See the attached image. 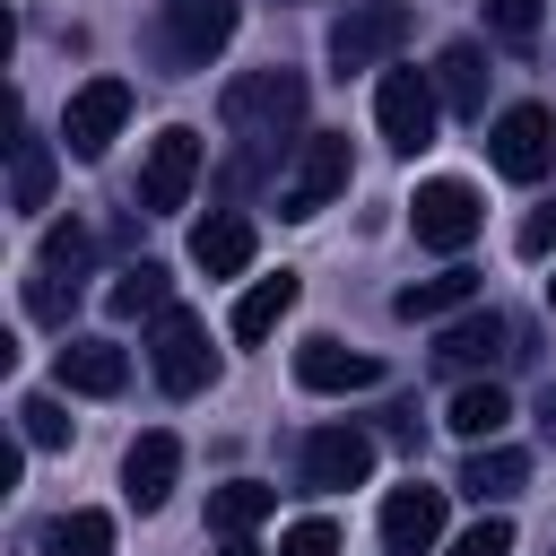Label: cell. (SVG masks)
<instances>
[{
	"instance_id": "cell-13",
	"label": "cell",
	"mask_w": 556,
	"mask_h": 556,
	"mask_svg": "<svg viewBox=\"0 0 556 556\" xmlns=\"http://www.w3.org/2000/svg\"><path fill=\"white\" fill-rule=\"evenodd\" d=\"M486 356H513V321H504V313L469 304L460 321H443V339H434V365H443V374H469V365H486Z\"/></svg>"
},
{
	"instance_id": "cell-8",
	"label": "cell",
	"mask_w": 556,
	"mask_h": 556,
	"mask_svg": "<svg viewBox=\"0 0 556 556\" xmlns=\"http://www.w3.org/2000/svg\"><path fill=\"white\" fill-rule=\"evenodd\" d=\"M191 182H200V130H156L148 139V165H139V208L148 217H174L182 200H191Z\"/></svg>"
},
{
	"instance_id": "cell-28",
	"label": "cell",
	"mask_w": 556,
	"mask_h": 556,
	"mask_svg": "<svg viewBox=\"0 0 556 556\" xmlns=\"http://www.w3.org/2000/svg\"><path fill=\"white\" fill-rule=\"evenodd\" d=\"M17 417H26V443H43V452H52V443H70V417H61V400H52V391H26V400H17Z\"/></svg>"
},
{
	"instance_id": "cell-25",
	"label": "cell",
	"mask_w": 556,
	"mask_h": 556,
	"mask_svg": "<svg viewBox=\"0 0 556 556\" xmlns=\"http://www.w3.org/2000/svg\"><path fill=\"white\" fill-rule=\"evenodd\" d=\"M43 556H113V513H61L43 530Z\"/></svg>"
},
{
	"instance_id": "cell-27",
	"label": "cell",
	"mask_w": 556,
	"mask_h": 556,
	"mask_svg": "<svg viewBox=\"0 0 556 556\" xmlns=\"http://www.w3.org/2000/svg\"><path fill=\"white\" fill-rule=\"evenodd\" d=\"M26 313H35L43 330H70V313H78V278L35 261V278H26Z\"/></svg>"
},
{
	"instance_id": "cell-29",
	"label": "cell",
	"mask_w": 556,
	"mask_h": 556,
	"mask_svg": "<svg viewBox=\"0 0 556 556\" xmlns=\"http://www.w3.org/2000/svg\"><path fill=\"white\" fill-rule=\"evenodd\" d=\"M443 556H513V521H504V513H486V521H469Z\"/></svg>"
},
{
	"instance_id": "cell-23",
	"label": "cell",
	"mask_w": 556,
	"mask_h": 556,
	"mask_svg": "<svg viewBox=\"0 0 556 556\" xmlns=\"http://www.w3.org/2000/svg\"><path fill=\"white\" fill-rule=\"evenodd\" d=\"M269 504H278V486H261V478H226V486L208 495V530H217V539H243V530L269 521Z\"/></svg>"
},
{
	"instance_id": "cell-2",
	"label": "cell",
	"mask_w": 556,
	"mask_h": 556,
	"mask_svg": "<svg viewBox=\"0 0 556 556\" xmlns=\"http://www.w3.org/2000/svg\"><path fill=\"white\" fill-rule=\"evenodd\" d=\"M235 26H243V0H156L148 43H156L165 70H208L235 43Z\"/></svg>"
},
{
	"instance_id": "cell-20",
	"label": "cell",
	"mask_w": 556,
	"mask_h": 556,
	"mask_svg": "<svg viewBox=\"0 0 556 556\" xmlns=\"http://www.w3.org/2000/svg\"><path fill=\"white\" fill-rule=\"evenodd\" d=\"M469 304H478V278L469 269H443V278H417V287L391 295L400 321H443V313H469Z\"/></svg>"
},
{
	"instance_id": "cell-14",
	"label": "cell",
	"mask_w": 556,
	"mask_h": 556,
	"mask_svg": "<svg viewBox=\"0 0 556 556\" xmlns=\"http://www.w3.org/2000/svg\"><path fill=\"white\" fill-rule=\"evenodd\" d=\"M295 382H304V391H374V382H382V365H374L365 348L304 339V348H295Z\"/></svg>"
},
{
	"instance_id": "cell-7",
	"label": "cell",
	"mask_w": 556,
	"mask_h": 556,
	"mask_svg": "<svg viewBox=\"0 0 556 556\" xmlns=\"http://www.w3.org/2000/svg\"><path fill=\"white\" fill-rule=\"evenodd\" d=\"M486 156H495L504 182H539L556 165V113L547 104H504L495 130H486Z\"/></svg>"
},
{
	"instance_id": "cell-34",
	"label": "cell",
	"mask_w": 556,
	"mask_h": 556,
	"mask_svg": "<svg viewBox=\"0 0 556 556\" xmlns=\"http://www.w3.org/2000/svg\"><path fill=\"white\" fill-rule=\"evenodd\" d=\"M217 556H261V547H252V539H226V547H217Z\"/></svg>"
},
{
	"instance_id": "cell-30",
	"label": "cell",
	"mask_w": 556,
	"mask_h": 556,
	"mask_svg": "<svg viewBox=\"0 0 556 556\" xmlns=\"http://www.w3.org/2000/svg\"><path fill=\"white\" fill-rule=\"evenodd\" d=\"M35 261H43V269H70V278H78V269H87V226H78V217H70V226H52Z\"/></svg>"
},
{
	"instance_id": "cell-18",
	"label": "cell",
	"mask_w": 556,
	"mask_h": 556,
	"mask_svg": "<svg viewBox=\"0 0 556 556\" xmlns=\"http://www.w3.org/2000/svg\"><path fill=\"white\" fill-rule=\"evenodd\" d=\"M434 87H443L452 113L486 122V52H478V43H443V52H434Z\"/></svg>"
},
{
	"instance_id": "cell-3",
	"label": "cell",
	"mask_w": 556,
	"mask_h": 556,
	"mask_svg": "<svg viewBox=\"0 0 556 556\" xmlns=\"http://www.w3.org/2000/svg\"><path fill=\"white\" fill-rule=\"evenodd\" d=\"M434 113H443L434 70H382V87H374V130H382L400 156L434 148Z\"/></svg>"
},
{
	"instance_id": "cell-24",
	"label": "cell",
	"mask_w": 556,
	"mask_h": 556,
	"mask_svg": "<svg viewBox=\"0 0 556 556\" xmlns=\"http://www.w3.org/2000/svg\"><path fill=\"white\" fill-rule=\"evenodd\" d=\"M104 313L113 321H139V313H165V269L156 261H130L113 287H104Z\"/></svg>"
},
{
	"instance_id": "cell-31",
	"label": "cell",
	"mask_w": 556,
	"mask_h": 556,
	"mask_svg": "<svg viewBox=\"0 0 556 556\" xmlns=\"http://www.w3.org/2000/svg\"><path fill=\"white\" fill-rule=\"evenodd\" d=\"M486 26H495L504 43H530V35H539V0H486Z\"/></svg>"
},
{
	"instance_id": "cell-10",
	"label": "cell",
	"mask_w": 556,
	"mask_h": 556,
	"mask_svg": "<svg viewBox=\"0 0 556 556\" xmlns=\"http://www.w3.org/2000/svg\"><path fill=\"white\" fill-rule=\"evenodd\" d=\"M122 122H130V78H87L61 113V139H70V156H104L122 139Z\"/></svg>"
},
{
	"instance_id": "cell-17",
	"label": "cell",
	"mask_w": 556,
	"mask_h": 556,
	"mask_svg": "<svg viewBox=\"0 0 556 556\" xmlns=\"http://www.w3.org/2000/svg\"><path fill=\"white\" fill-rule=\"evenodd\" d=\"M530 486V452H513V443H469V460H460V495H478V504H513Z\"/></svg>"
},
{
	"instance_id": "cell-4",
	"label": "cell",
	"mask_w": 556,
	"mask_h": 556,
	"mask_svg": "<svg viewBox=\"0 0 556 556\" xmlns=\"http://www.w3.org/2000/svg\"><path fill=\"white\" fill-rule=\"evenodd\" d=\"M400 43H408V9H400V0H348V9L330 17V70H339V78L391 61Z\"/></svg>"
},
{
	"instance_id": "cell-6",
	"label": "cell",
	"mask_w": 556,
	"mask_h": 556,
	"mask_svg": "<svg viewBox=\"0 0 556 556\" xmlns=\"http://www.w3.org/2000/svg\"><path fill=\"white\" fill-rule=\"evenodd\" d=\"M348 191V139L339 130H304L287 182H278V217H321L330 200Z\"/></svg>"
},
{
	"instance_id": "cell-11",
	"label": "cell",
	"mask_w": 556,
	"mask_h": 556,
	"mask_svg": "<svg viewBox=\"0 0 556 556\" xmlns=\"http://www.w3.org/2000/svg\"><path fill=\"white\" fill-rule=\"evenodd\" d=\"M365 478H374V434H356V426L304 434V486L339 495V486H365Z\"/></svg>"
},
{
	"instance_id": "cell-12",
	"label": "cell",
	"mask_w": 556,
	"mask_h": 556,
	"mask_svg": "<svg viewBox=\"0 0 556 556\" xmlns=\"http://www.w3.org/2000/svg\"><path fill=\"white\" fill-rule=\"evenodd\" d=\"M434 539H443V486H426V478L391 486V504H382V547H391V556H426Z\"/></svg>"
},
{
	"instance_id": "cell-1",
	"label": "cell",
	"mask_w": 556,
	"mask_h": 556,
	"mask_svg": "<svg viewBox=\"0 0 556 556\" xmlns=\"http://www.w3.org/2000/svg\"><path fill=\"white\" fill-rule=\"evenodd\" d=\"M226 130L243 139V156L304 148V70H287V61L243 70V78L226 87Z\"/></svg>"
},
{
	"instance_id": "cell-26",
	"label": "cell",
	"mask_w": 556,
	"mask_h": 556,
	"mask_svg": "<svg viewBox=\"0 0 556 556\" xmlns=\"http://www.w3.org/2000/svg\"><path fill=\"white\" fill-rule=\"evenodd\" d=\"M43 200H52V148L17 139V156H9V208H43Z\"/></svg>"
},
{
	"instance_id": "cell-22",
	"label": "cell",
	"mask_w": 556,
	"mask_h": 556,
	"mask_svg": "<svg viewBox=\"0 0 556 556\" xmlns=\"http://www.w3.org/2000/svg\"><path fill=\"white\" fill-rule=\"evenodd\" d=\"M443 426H452L460 443H495V434L513 426V400H504L495 382H460V391H452V408H443Z\"/></svg>"
},
{
	"instance_id": "cell-5",
	"label": "cell",
	"mask_w": 556,
	"mask_h": 556,
	"mask_svg": "<svg viewBox=\"0 0 556 556\" xmlns=\"http://www.w3.org/2000/svg\"><path fill=\"white\" fill-rule=\"evenodd\" d=\"M148 365H156V382L174 391V400H191V391H208V374H217V348H208V321L200 313H156V330H148Z\"/></svg>"
},
{
	"instance_id": "cell-35",
	"label": "cell",
	"mask_w": 556,
	"mask_h": 556,
	"mask_svg": "<svg viewBox=\"0 0 556 556\" xmlns=\"http://www.w3.org/2000/svg\"><path fill=\"white\" fill-rule=\"evenodd\" d=\"M539 417H547V426H556V382H547V400H539Z\"/></svg>"
},
{
	"instance_id": "cell-9",
	"label": "cell",
	"mask_w": 556,
	"mask_h": 556,
	"mask_svg": "<svg viewBox=\"0 0 556 556\" xmlns=\"http://www.w3.org/2000/svg\"><path fill=\"white\" fill-rule=\"evenodd\" d=\"M408 226H417V243L426 252H469V235L486 226V208H478V191L469 182H417V200H408Z\"/></svg>"
},
{
	"instance_id": "cell-32",
	"label": "cell",
	"mask_w": 556,
	"mask_h": 556,
	"mask_svg": "<svg viewBox=\"0 0 556 556\" xmlns=\"http://www.w3.org/2000/svg\"><path fill=\"white\" fill-rule=\"evenodd\" d=\"M278 556H339V521H321V513L295 521V530L278 539Z\"/></svg>"
},
{
	"instance_id": "cell-21",
	"label": "cell",
	"mask_w": 556,
	"mask_h": 556,
	"mask_svg": "<svg viewBox=\"0 0 556 556\" xmlns=\"http://www.w3.org/2000/svg\"><path fill=\"white\" fill-rule=\"evenodd\" d=\"M287 313H295V278H287V269H278V278H252V287L235 295V339H243V348H261Z\"/></svg>"
},
{
	"instance_id": "cell-16",
	"label": "cell",
	"mask_w": 556,
	"mask_h": 556,
	"mask_svg": "<svg viewBox=\"0 0 556 556\" xmlns=\"http://www.w3.org/2000/svg\"><path fill=\"white\" fill-rule=\"evenodd\" d=\"M130 382V356L113 339H61V391H87V400H113Z\"/></svg>"
},
{
	"instance_id": "cell-33",
	"label": "cell",
	"mask_w": 556,
	"mask_h": 556,
	"mask_svg": "<svg viewBox=\"0 0 556 556\" xmlns=\"http://www.w3.org/2000/svg\"><path fill=\"white\" fill-rule=\"evenodd\" d=\"M513 243H521V261H547V252H556V200H547V208H530Z\"/></svg>"
},
{
	"instance_id": "cell-36",
	"label": "cell",
	"mask_w": 556,
	"mask_h": 556,
	"mask_svg": "<svg viewBox=\"0 0 556 556\" xmlns=\"http://www.w3.org/2000/svg\"><path fill=\"white\" fill-rule=\"evenodd\" d=\"M547 313H556V278H547Z\"/></svg>"
},
{
	"instance_id": "cell-15",
	"label": "cell",
	"mask_w": 556,
	"mask_h": 556,
	"mask_svg": "<svg viewBox=\"0 0 556 556\" xmlns=\"http://www.w3.org/2000/svg\"><path fill=\"white\" fill-rule=\"evenodd\" d=\"M174 478H182V443L156 426V434H139L130 443V460H122V486H130V504L139 513H156L165 495H174Z\"/></svg>"
},
{
	"instance_id": "cell-19",
	"label": "cell",
	"mask_w": 556,
	"mask_h": 556,
	"mask_svg": "<svg viewBox=\"0 0 556 556\" xmlns=\"http://www.w3.org/2000/svg\"><path fill=\"white\" fill-rule=\"evenodd\" d=\"M191 261H200L208 278H235V269L252 261V217H235V208L200 217V226H191Z\"/></svg>"
}]
</instances>
